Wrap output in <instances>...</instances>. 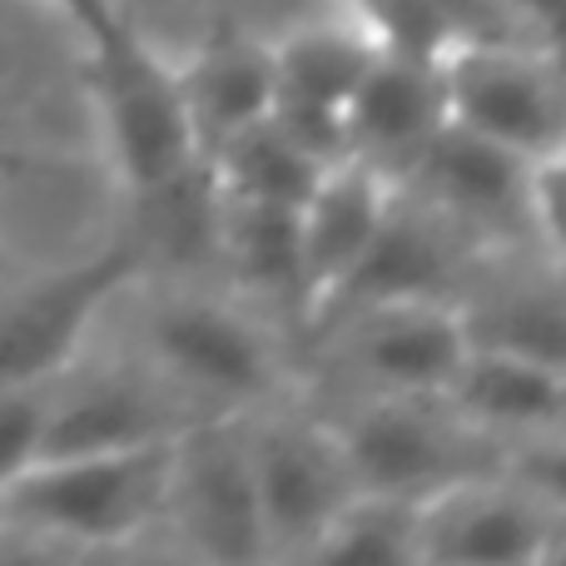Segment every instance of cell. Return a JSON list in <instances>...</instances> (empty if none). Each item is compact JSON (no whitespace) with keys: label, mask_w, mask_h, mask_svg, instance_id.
<instances>
[{"label":"cell","mask_w":566,"mask_h":566,"mask_svg":"<svg viewBox=\"0 0 566 566\" xmlns=\"http://www.w3.org/2000/svg\"><path fill=\"white\" fill-rule=\"evenodd\" d=\"M135 353L199 412H254L303 392L283 323L229 283L135 279Z\"/></svg>","instance_id":"6da1fadb"},{"label":"cell","mask_w":566,"mask_h":566,"mask_svg":"<svg viewBox=\"0 0 566 566\" xmlns=\"http://www.w3.org/2000/svg\"><path fill=\"white\" fill-rule=\"evenodd\" d=\"M468 348L458 298L368 303L298 343L303 398H442Z\"/></svg>","instance_id":"7a4b0ae2"},{"label":"cell","mask_w":566,"mask_h":566,"mask_svg":"<svg viewBox=\"0 0 566 566\" xmlns=\"http://www.w3.org/2000/svg\"><path fill=\"white\" fill-rule=\"evenodd\" d=\"M175 438L119 452L35 458L0 488V532L75 552H115L159 532Z\"/></svg>","instance_id":"3957f363"},{"label":"cell","mask_w":566,"mask_h":566,"mask_svg":"<svg viewBox=\"0 0 566 566\" xmlns=\"http://www.w3.org/2000/svg\"><path fill=\"white\" fill-rule=\"evenodd\" d=\"M328 418L358 492L422 502L462 478L502 468V448L442 398H308Z\"/></svg>","instance_id":"277c9868"},{"label":"cell","mask_w":566,"mask_h":566,"mask_svg":"<svg viewBox=\"0 0 566 566\" xmlns=\"http://www.w3.org/2000/svg\"><path fill=\"white\" fill-rule=\"evenodd\" d=\"M85 80L95 95V115L105 129V149L119 185L135 199L159 195L199 169V139L189 125L179 65L159 60L135 30H119L90 45Z\"/></svg>","instance_id":"5b68a950"},{"label":"cell","mask_w":566,"mask_h":566,"mask_svg":"<svg viewBox=\"0 0 566 566\" xmlns=\"http://www.w3.org/2000/svg\"><path fill=\"white\" fill-rule=\"evenodd\" d=\"M159 527L195 562H269L244 412H205L175 438Z\"/></svg>","instance_id":"8992f818"},{"label":"cell","mask_w":566,"mask_h":566,"mask_svg":"<svg viewBox=\"0 0 566 566\" xmlns=\"http://www.w3.org/2000/svg\"><path fill=\"white\" fill-rule=\"evenodd\" d=\"M249 418V462H254L259 522L269 562H303L328 517L353 497V478L328 418L303 392Z\"/></svg>","instance_id":"52a82bcc"},{"label":"cell","mask_w":566,"mask_h":566,"mask_svg":"<svg viewBox=\"0 0 566 566\" xmlns=\"http://www.w3.org/2000/svg\"><path fill=\"white\" fill-rule=\"evenodd\" d=\"M139 274H149L145 249L125 239L25 289L0 283V392L55 382L85 353L105 308L125 298Z\"/></svg>","instance_id":"ba28073f"},{"label":"cell","mask_w":566,"mask_h":566,"mask_svg":"<svg viewBox=\"0 0 566 566\" xmlns=\"http://www.w3.org/2000/svg\"><path fill=\"white\" fill-rule=\"evenodd\" d=\"M438 70L448 119L527 159H547L566 145V75L537 40L517 45L458 35L442 50Z\"/></svg>","instance_id":"9c48e42d"},{"label":"cell","mask_w":566,"mask_h":566,"mask_svg":"<svg viewBox=\"0 0 566 566\" xmlns=\"http://www.w3.org/2000/svg\"><path fill=\"white\" fill-rule=\"evenodd\" d=\"M199 408H189L155 368L125 353L109 363H85L80 353L55 382L45 402L35 458H65V452H119L145 442L179 438Z\"/></svg>","instance_id":"30bf717a"},{"label":"cell","mask_w":566,"mask_h":566,"mask_svg":"<svg viewBox=\"0 0 566 566\" xmlns=\"http://www.w3.org/2000/svg\"><path fill=\"white\" fill-rule=\"evenodd\" d=\"M488 259H492V249H482L478 239L452 224L442 209H432L428 199H418L412 189L398 185V195H392L373 244L363 249V259L348 269V279L328 293V303L318 308L313 328H323V323L338 318V313L368 308V303L462 298V289H468L472 274H478ZM308 333H303V338H308Z\"/></svg>","instance_id":"8fae6325"},{"label":"cell","mask_w":566,"mask_h":566,"mask_svg":"<svg viewBox=\"0 0 566 566\" xmlns=\"http://www.w3.org/2000/svg\"><path fill=\"white\" fill-rule=\"evenodd\" d=\"M532 165L537 159L448 119L412 165V175L402 179V189L442 209L452 224L468 229L492 254L537 249V234H532Z\"/></svg>","instance_id":"7c38bea8"},{"label":"cell","mask_w":566,"mask_h":566,"mask_svg":"<svg viewBox=\"0 0 566 566\" xmlns=\"http://www.w3.org/2000/svg\"><path fill=\"white\" fill-rule=\"evenodd\" d=\"M557 532V507L492 468L418 502V566H537Z\"/></svg>","instance_id":"4fadbf2b"},{"label":"cell","mask_w":566,"mask_h":566,"mask_svg":"<svg viewBox=\"0 0 566 566\" xmlns=\"http://www.w3.org/2000/svg\"><path fill=\"white\" fill-rule=\"evenodd\" d=\"M274 50V109L283 135H293L313 159H348V109L358 80L378 60V40L358 20H313L289 35L269 40Z\"/></svg>","instance_id":"5bb4252c"},{"label":"cell","mask_w":566,"mask_h":566,"mask_svg":"<svg viewBox=\"0 0 566 566\" xmlns=\"http://www.w3.org/2000/svg\"><path fill=\"white\" fill-rule=\"evenodd\" d=\"M343 125H348V159H363L392 185H402L422 159V149L432 145V135L448 125L438 60L378 50V60L368 65V75L358 80L348 109H343Z\"/></svg>","instance_id":"9a60e30c"},{"label":"cell","mask_w":566,"mask_h":566,"mask_svg":"<svg viewBox=\"0 0 566 566\" xmlns=\"http://www.w3.org/2000/svg\"><path fill=\"white\" fill-rule=\"evenodd\" d=\"M392 195H398V185H392L388 175H378V169L363 165V159H338V165L323 169L313 195L298 205L303 333L313 328V318H318V308L328 303V293L348 279V269L358 264L363 249L373 244Z\"/></svg>","instance_id":"2e32d148"},{"label":"cell","mask_w":566,"mask_h":566,"mask_svg":"<svg viewBox=\"0 0 566 566\" xmlns=\"http://www.w3.org/2000/svg\"><path fill=\"white\" fill-rule=\"evenodd\" d=\"M442 402L507 452L517 442L566 428V368L512 348H492V343H472Z\"/></svg>","instance_id":"e0dca14e"},{"label":"cell","mask_w":566,"mask_h":566,"mask_svg":"<svg viewBox=\"0 0 566 566\" xmlns=\"http://www.w3.org/2000/svg\"><path fill=\"white\" fill-rule=\"evenodd\" d=\"M214 269L219 283L259 303L269 318L298 328L303 338L298 209L214 195Z\"/></svg>","instance_id":"ac0fdd59"},{"label":"cell","mask_w":566,"mask_h":566,"mask_svg":"<svg viewBox=\"0 0 566 566\" xmlns=\"http://www.w3.org/2000/svg\"><path fill=\"white\" fill-rule=\"evenodd\" d=\"M179 90L205 159L219 139L239 135L274 109V50L239 25H219L199 55L179 65Z\"/></svg>","instance_id":"d6986e66"},{"label":"cell","mask_w":566,"mask_h":566,"mask_svg":"<svg viewBox=\"0 0 566 566\" xmlns=\"http://www.w3.org/2000/svg\"><path fill=\"white\" fill-rule=\"evenodd\" d=\"M199 165H205V179L219 199H254V205H283V209H298L323 179V169H328L293 135H283L274 115L219 139Z\"/></svg>","instance_id":"ffe728a7"},{"label":"cell","mask_w":566,"mask_h":566,"mask_svg":"<svg viewBox=\"0 0 566 566\" xmlns=\"http://www.w3.org/2000/svg\"><path fill=\"white\" fill-rule=\"evenodd\" d=\"M303 562L318 566H418V502L353 492Z\"/></svg>","instance_id":"44dd1931"},{"label":"cell","mask_w":566,"mask_h":566,"mask_svg":"<svg viewBox=\"0 0 566 566\" xmlns=\"http://www.w3.org/2000/svg\"><path fill=\"white\" fill-rule=\"evenodd\" d=\"M353 20L378 40V50L442 60V50L462 35L452 0H348Z\"/></svg>","instance_id":"7402d4cb"},{"label":"cell","mask_w":566,"mask_h":566,"mask_svg":"<svg viewBox=\"0 0 566 566\" xmlns=\"http://www.w3.org/2000/svg\"><path fill=\"white\" fill-rule=\"evenodd\" d=\"M45 402H50V382L0 392V488H6L25 462H35L40 428H45Z\"/></svg>","instance_id":"603a6c76"},{"label":"cell","mask_w":566,"mask_h":566,"mask_svg":"<svg viewBox=\"0 0 566 566\" xmlns=\"http://www.w3.org/2000/svg\"><path fill=\"white\" fill-rule=\"evenodd\" d=\"M502 472L517 478L527 492H537V497L547 502V507H557L562 522H566V428L507 448L502 452Z\"/></svg>","instance_id":"cb8c5ba5"},{"label":"cell","mask_w":566,"mask_h":566,"mask_svg":"<svg viewBox=\"0 0 566 566\" xmlns=\"http://www.w3.org/2000/svg\"><path fill=\"white\" fill-rule=\"evenodd\" d=\"M532 234L542 254L566 264V145L532 165Z\"/></svg>","instance_id":"d4e9b609"},{"label":"cell","mask_w":566,"mask_h":566,"mask_svg":"<svg viewBox=\"0 0 566 566\" xmlns=\"http://www.w3.org/2000/svg\"><path fill=\"white\" fill-rule=\"evenodd\" d=\"M50 6L60 10V15L70 20V25L85 35V45H99V40H109L119 30V6L115 0H50Z\"/></svg>","instance_id":"484cf974"},{"label":"cell","mask_w":566,"mask_h":566,"mask_svg":"<svg viewBox=\"0 0 566 566\" xmlns=\"http://www.w3.org/2000/svg\"><path fill=\"white\" fill-rule=\"evenodd\" d=\"M517 10H527L537 45L557 60V70L566 75V0H517Z\"/></svg>","instance_id":"4316f807"},{"label":"cell","mask_w":566,"mask_h":566,"mask_svg":"<svg viewBox=\"0 0 566 566\" xmlns=\"http://www.w3.org/2000/svg\"><path fill=\"white\" fill-rule=\"evenodd\" d=\"M547 562H566V522H562L557 542H552V557H547Z\"/></svg>","instance_id":"83f0119b"},{"label":"cell","mask_w":566,"mask_h":566,"mask_svg":"<svg viewBox=\"0 0 566 566\" xmlns=\"http://www.w3.org/2000/svg\"><path fill=\"white\" fill-rule=\"evenodd\" d=\"M6 274H10V269H6V254H0V283H6Z\"/></svg>","instance_id":"f1b7e54d"}]
</instances>
